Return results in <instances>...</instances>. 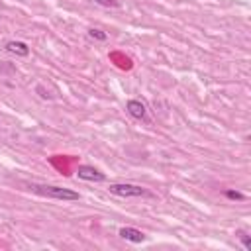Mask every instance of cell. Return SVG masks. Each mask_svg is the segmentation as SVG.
Wrapping results in <instances>:
<instances>
[{
    "instance_id": "6da1fadb",
    "label": "cell",
    "mask_w": 251,
    "mask_h": 251,
    "mask_svg": "<svg viewBox=\"0 0 251 251\" xmlns=\"http://www.w3.org/2000/svg\"><path fill=\"white\" fill-rule=\"evenodd\" d=\"M37 194L49 196V198H57V200H78V192L69 190V188H61V186H45V184H35L31 186Z\"/></svg>"
},
{
    "instance_id": "ba28073f",
    "label": "cell",
    "mask_w": 251,
    "mask_h": 251,
    "mask_svg": "<svg viewBox=\"0 0 251 251\" xmlns=\"http://www.w3.org/2000/svg\"><path fill=\"white\" fill-rule=\"evenodd\" d=\"M94 2L100 4V6H106V8H118L120 6L118 0H94Z\"/></svg>"
},
{
    "instance_id": "3957f363",
    "label": "cell",
    "mask_w": 251,
    "mask_h": 251,
    "mask_svg": "<svg viewBox=\"0 0 251 251\" xmlns=\"http://www.w3.org/2000/svg\"><path fill=\"white\" fill-rule=\"evenodd\" d=\"M76 175H78V178H82V180H92V182H102V180L106 178L104 173H100L98 169L88 167V165H80V167L76 169Z\"/></svg>"
},
{
    "instance_id": "277c9868",
    "label": "cell",
    "mask_w": 251,
    "mask_h": 251,
    "mask_svg": "<svg viewBox=\"0 0 251 251\" xmlns=\"http://www.w3.org/2000/svg\"><path fill=\"white\" fill-rule=\"evenodd\" d=\"M120 237H124L126 241H131V243H141V241H145V235H143L139 229H135V227H122V229H120Z\"/></svg>"
},
{
    "instance_id": "9c48e42d",
    "label": "cell",
    "mask_w": 251,
    "mask_h": 251,
    "mask_svg": "<svg viewBox=\"0 0 251 251\" xmlns=\"http://www.w3.org/2000/svg\"><path fill=\"white\" fill-rule=\"evenodd\" d=\"M239 239H241V243H243V247L249 251L251 249V241H249V235L245 233V231H239Z\"/></svg>"
},
{
    "instance_id": "7a4b0ae2",
    "label": "cell",
    "mask_w": 251,
    "mask_h": 251,
    "mask_svg": "<svg viewBox=\"0 0 251 251\" xmlns=\"http://www.w3.org/2000/svg\"><path fill=\"white\" fill-rule=\"evenodd\" d=\"M110 192L116 194V196H124V198H129V196H147L149 192L137 184H110Z\"/></svg>"
},
{
    "instance_id": "30bf717a",
    "label": "cell",
    "mask_w": 251,
    "mask_h": 251,
    "mask_svg": "<svg viewBox=\"0 0 251 251\" xmlns=\"http://www.w3.org/2000/svg\"><path fill=\"white\" fill-rule=\"evenodd\" d=\"M226 196H227V198H231V200H243V198H245V196H243L241 192H237V190H227V192H226Z\"/></svg>"
},
{
    "instance_id": "5b68a950",
    "label": "cell",
    "mask_w": 251,
    "mask_h": 251,
    "mask_svg": "<svg viewBox=\"0 0 251 251\" xmlns=\"http://www.w3.org/2000/svg\"><path fill=\"white\" fill-rule=\"evenodd\" d=\"M126 108H127V112H129L131 118H135V120H145V106H143L139 100H129Z\"/></svg>"
},
{
    "instance_id": "52a82bcc",
    "label": "cell",
    "mask_w": 251,
    "mask_h": 251,
    "mask_svg": "<svg viewBox=\"0 0 251 251\" xmlns=\"http://www.w3.org/2000/svg\"><path fill=\"white\" fill-rule=\"evenodd\" d=\"M88 35H90L92 39H98V41H106V37H108L104 31H100V29H94V27H90V29H88Z\"/></svg>"
},
{
    "instance_id": "8992f818",
    "label": "cell",
    "mask_w": 251,
    "mask_h": 251,
    "mask_svg": "<svg viewBox=\"0 0 251 251\" xmlns=\"http://www.w3.org/2000/svg\"><path fill=\"white\" fill-rule=\"evenodd\" d=\"M6 51H10L14 55H20V57H27L29 55V47L24 41H8L6 43Z\"/></svg>"
}]
</instances>
